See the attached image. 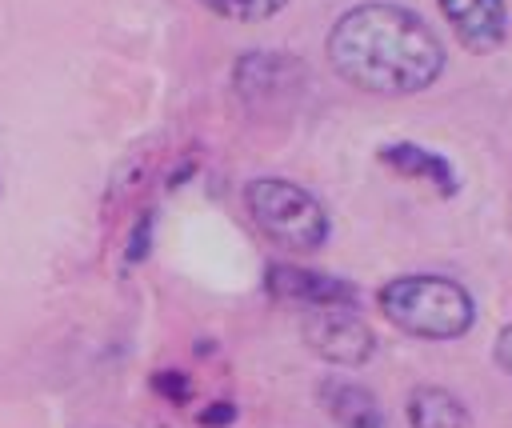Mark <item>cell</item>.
Wrapping results in <instances>:
<instances>
[{"label":"cell","instance_id":"5","mask_svg":"<svg viewBox=\"0 0 512 428\" xmlns=\"http://www.w3.org/2000/svg\"><path fill=\"white\" fill-rule=\"evenodd\" d=\"M264 288L272 300L300 304L308 312L316 308H356V284L316 272V268H296V264H268Z\"/></svg>","mask_w":512,"mask_h":428},{"label":"cell","instance_id":"6","mask_svg":"<svg viewBox=\"0 0 512 428\" xmlns=\"http://www.w3.org/2000/svg\"><path fill=\"white\" fill-rule=\"evenodd\" d=\"M468 52H496L508 36V0H436Z\"/></svg>","mask_w":512,"mask_h":428},{"label":"cell","instance_id":"2","mask_svg":"<svg viewBox=\"0 0 512 428\" xmlns=\"http://www.w3.org/2000/svg\"><path fill=\"white\" fill-rule=\"evenodd\" d=\"M376 304L392 328L416 340H460L476 320L472 292L436 272L396 276L376 292Z\"/></svg>","mask_w":512,"mask_h":428},{"label":"cell","instance_id":"7","mask_svg":"<svg viewBox=\"0 0 512 428\" xmlns=\"http://www.w3.org/2000/svg\"><path fill=\"white\" fill-rule=\"evenodd\" d=\"M376 156H380V164H388L396 176H404V180H424V184H432L440 196H456V192H460L456 164L444 160V156L432 152V148H420V144H412V140H392V144H384Z\"/></svg>","mask_w":512,"mask_h":428},{"label":"cell","instance_id":"12","mask_svg":"<svg viewBox=\"0 0 512 428\" xmlns=\"http://www.w3.org/2000/svg\"><path fill=\"white\" fill-rule=\"evenodd\" d=\"M216 420H232V408L228 404H216L212 412H204V424H216Z\"/></svg>","mask_w":512,"mask_h":428},{"label":"cell","instance_id":"11","mask_svg":"<svg viewBox=\"0 0 512 428\" xmlns=\"http://www.w3.org/2000/svg\"><path fill=\"white\" fill-rule=\"evenodd\" d=\"M492 360L500 364L504 376H512V324H504V328L496 332V340H492Z\"/></svg>","mask_w":512,"mask_h":428},{"label":"cell","instance_id":"1","mask_svg":"<svg viewBox=\"0 0 512 428\" xmlns=\"http://www.w3.org/2000/svg\"><path fill=\"white\" fill-rule=\"evenodd\" d=\"M332 72L372 96H412L440 80L444 44L424 16L404 4L368 0L328 28Z\"/></svg>","mask_w":512,"mask_h":428},{"label":"cell","instance_id":"10","mask_svg":"<svg viewBox=\"0 0 512 428\" xmlns=\"http://www.w3.org/2000/svg\"><path fill=\"white\" fill-rule=\"evenodd\" d=\"M208 12L236 20V24H256V20H272L288 0H200Z\"/></svg>","mask_w":512,"mask_h":428},{"label":"cell","instance_id":"8","mask_svg":"<svg viewBox=\"0 0 512 428\" xmlns=\"http://www.w3.org/2000/svg\"><path fill=\"white\" fill-rule=\"evenodd\" d=\"M316 392H320L324 412L340 428H384V408L376 404V396L364 384L344 380V376H328V380H320Z\"/></svg>","mask_w":512,"mask_h":428},{"label":"cell","instance_id":"9","mask_svg":"<svg viewBox=\"0 0 512 428\" xmlns=\"http://www.w3.org/2000/svg\"><path fill=\"white\" fill-rule=\"evenodd\" d=\"M404 416L412 428H468V408L460 404L456 392L440 388V384H420L412 388Z\"/></svg>","mask_w":512,"mask_h":428},{"label":"cell","instance_id":"4","mask_svg":"<svg viewBox=\"0 0 512 428\" xmlns=\"http://www.w3.org/2000/svg\"><path fill=\"white\" fill-rule=\"evenodd\" d=\"M304 344L328 360V364H368V356L376 352V332L356 316V308H316L304 316Z\"/></svg>","mask_w":512,"mask_h":428},{"label":"cell","instance_id":"3","mask_svg":"<svg viewBox=\"0 0 512 428\" xmlns=\"http://www.w3.org/2000/svg\"><path fill=\"white\" fill-rule=\"evenodd\" d=\"M244 208L252 224L288 252H316L328 244V208L300 184L280 176H256L244 184Z\"/></svg>","mask_w":512,"mask_h":428}]
</instances>
